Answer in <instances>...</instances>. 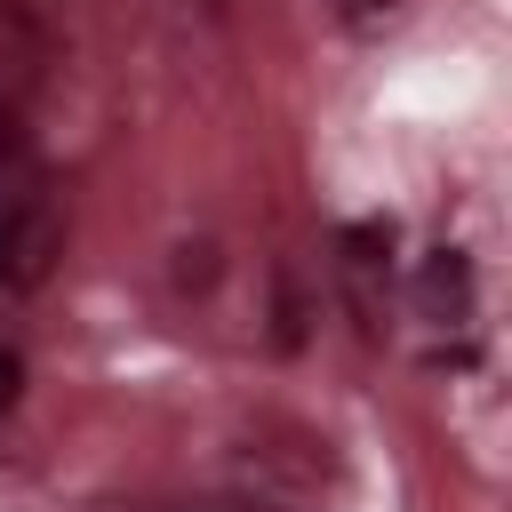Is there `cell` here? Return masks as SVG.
<instances>
[{
    "label": "cell",
    "instance_id": "5b68a950",
    "mask_svg": "<svg viewBox=\"0 0 512 512\" xmlns=\"http://www.w3.org/2000/svg\"><path fill=\"white\" fill-rule=\"evenodd\" d=\"M312 320H320V312H312V296H304V272H296V264H272V328H264L272 352L296 360V352L312 344Z\"/></svg>",
    "mask_w": 512,
    "mask_h": 512
},
{
    "label": "cell",
    "instance_id": "277c9868",
    "mask_svg": "<svg viewBox=\"0 0 512 512\" xmlns=\"http://www.w3.org/2000/svg\"><path fill=\"white\" fill-rule=\"evenodd\" d=\"M408 304H416L424 328H440V336H472V320H480V272H472V256L448 248V240L424 248L416 272H408Z\"/></svg>",
    "mask_w": 512,
    "mask_h": 512
},
{
    "label": "cell",
    "instance_id": "7a4b0ae2",
    "mask_svg": "<svg viewBox=\"0 0 512 512\" xmlns=\"http://www.w3.org/2000/svg\"><path fill=\"white\" fill-rule=\"evenodd\" d=\"M56 256H64V216H56L48 184H32V176H24V184L0 200V288H8V296L48 288Z\"/></svg>",
    "mask_w": 512,
    "mask_h": 512
},
{
    "label": "cell",
    "instance_id": "6da1fadb",
    "mask_svg": "<svg viewBox=\"0 0 512 512\" xmlns=\"http://www.w3.org/2000/svg\"><path fill=\"white\" fill-rule=\"evenodd\" d=\"M216 480L240 512H312L336 480V456H328V432H312L304 416H248L224 432L216 448Z\"/></svg>",
    "mask_w": 512,
    "mask_h": 512
},
{
    "label": "cell",
    "instance_id": "9c48e42d",
    "mask_svg": "<svg viewBox=\"0 0 512 512\" xmlns=\"http://www.w3.org/2000/svg\"><path fill=\"white\" fill-rule=\"evenodd\" d=\"M16 152H24V136H16V112H8V96H0V168H16Z\"/></svg>",
    "mask_w": 512,
    "mask_h": 512
},
{
    "label": "cell",
    "instance_id": "ba28073f",
    "mask_svg": "<svg viewBox=\"0 0 512 512\" xmlns=\"http://www.w3.org/2000/svg\"><path fill=\"white\" fill-rule=\"evenodd\" d=\"M16 392H24V360H16L8 344H0V416L16 408Z\"/></svg>",
    "mask_w": 512,
    "mask_h": 512
},
{
    "label": "cell",
    "instance_id": "8992f818",
    "mask_svg": "<svg viewBox=\"0 0 512 512\" xmlns=\"http://www.w3.org/2000/svg\"><path fill=\"white\" fill-rule=\"evenodd\" d=\"M216 280H224V248H216V232H184V240L168 248V296L200 304V296H216Z\"/></svg>",
    "mask_w": 512,
    "mask_h": 512
},
{
    "label": "cell",
    "instance_id": "52a82bcc",
    "mask_svg": "<svg viewBox=\"0 0 512 512\" xmlns=\"http://www.w3.org/2000/svg\"><path fill=\"white\" fill-rule=\"evenodd\" d=\"M400 8H408V0H336V24H344L352 40H376V32L400 24Z\"/></svg>",
    "mask_w": 512,
    "mask_h": 512
},
{
    "label": "cell",
    "instance_id": "3957f363",
    "mask_svg": "<svg viewBox=\"0 0 512 512\" xmlns=\"http://www.w3.org/2000/svg\"><path fill=\"white\" fill-rule=\"evenodd\" d=\"M336 288H344L360 336H376L384 328V296H392V224L384 216L336 224Z\"/></svg>",
    "mask_w": 512,
    "mask_h": 512
}]
</instances>
